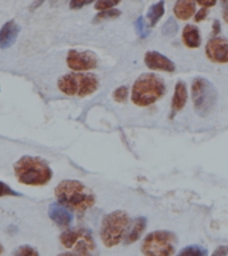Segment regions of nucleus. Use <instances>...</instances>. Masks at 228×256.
<instances>
[{
  "instance_id": "24",
  "label": "nucleus",
  "mask_w": 228,
  "mask_h": 256,
  "mask_svg": "<svg viewBox=\"0 0 228 256\" xmlns=\"http://www.w3.org/2000/svg\"><path fill=\"white\" fill-rule=\"evenodd\" d=\"M128 96V88L126 86H122V87L116 88L114 91V99L118 102V103H124L127 100Z\"/></svg>"
},
{
  "instance_id": "11",
  "label": "nucleus",
  "mask_w": 228,
  "mask_h": 256,
  "mask_svg": "<svg viewBox=\"0 0 228 256\" xmlns=\"http://www.w3.org/2000/svg\"><path fill=\"white\" fill-rule=\"evenodd\" d=\"M144 63L150 70H155V71H175V64L172 63L168 58L156 51H148L146 54V58H144Z\"/></svg>"
},
{
  "instance_id": "31",
  "label": "nucleus",
  "mask_w": 228,
  "mask_h": 256,
  "mask_svg": "<svg viewBox=\"0 0 228 256\" xmlns=\"http://www.w3.org/2000/svg\"><path fill=\"white\" fill-rule=\"evenodd\" d=\"M87 4H90V3H76V2H71V3H70V7L71 8H80V7H83V6H87Z\"/></svg>"
},
{
  "instance_id": "19",
  "label": "nucleus",
  "mask_w": 228,
  "mask_h": 256,
  "mask_svg": "<svg viewBox=\"0 0 228 256\" xmlns=\"http://www.w3.org/2000/svg\"><path fill=\"white\" fill-rule=\"evenodd\" d=\"M176 256H208V251L199 244H191L183 248Z\"/></svg>"
},
{
  "instance_id": "20",
  "label": "nucleus",
  "mask_w": 228,
  "mask_h": 256,
  "mask_svg": "<svg viewBox=\"0 0 228 256\" xmlns=\"http://www.w3.org/2000/svg\"><path fill=\"white\" fill-rule=\"evenodd\" d=\"M12 256H39V252L38 250L28 244H24V246H20L12 252Z\"/></svg>"
},
{
  "instance_id": "13",
  "label": "nucleus",
  "mask_w": 228,
  "mask_h": 256,
  "mask_svg": "<svg viewBox=\"0 0 228 256\" xmlns=\"http://www.w3.org/2000/svg\"><path fill=\"white\" fill-rule=\"evenodd\" d=\"M20 27L18 26L15 20H10L0 28V48L6 50L10 48L15 43L18 36H19Z\"/></svg>"
},
{
  "instance_id": "3",
  "label": "nucleus",
  "mask_w": 228,
  "mask_h": 256,
  "mask_svg": "<svg viewBox=\"0 0 228 256\" xmlns=\"http://www.w3.org/2000/svg\"><path fill=\"white\" fill-rule=\"evenodd\" d=\"M166 94L163 80L152 74H143L132 86V102L139 107H147L156 103Z\"/></svg>"
},
{
  "instance_id": "25",
  "label": "nucleus",
  "mask_w": 228,
  "mask_h": 256,
  "mask_svg": "<svg viewBox=\"0 0 228 256\" xmlns=\"http://www.w3.org/2000/svg\"><path fill=\"white\" fill-rule=\"evenodd\" d=\"M118 3L119 2H104V0H100V2H96L95 3V8L100 12L108 11V10H112L115 6H118Z\"/></svg>"
},
{
  "instance_id": "28",
  "label": "nucleus",
  "mask_w": 228,
  "mask_h": 256,
  "mask_svg": "<svg viewBox=\"0 0 228 256\" xmlns=\"http://www.w3.org/2000/svg\"><path fill=\"white\" fill-rule=\"evenodd\" d=\"M208 14V10H206V8H202V10H199L198 11V14L195 15V22H202V20L207 16Z\"/></svg>"
},
{
  "instance_id": "5",
  "label": "nucleus",
  "mask_w": 228,
  "mask_h": 256,
  "mask_svg": "<svg viewBox=\"0 0 228 256\" xmlns=\"http://www.w3.org/2000/svg\"><path fill=\"white\" fill-rule=\"evenodd\" d=\"M58 88L68 96L84 98L99 88V80L92 74H67L58 80Z\"/></svg>"
},
{
  "instance_id": "12",
  "label": "nucleus",
  "mask_w": 228,
  "mask_h": 256,
  "mask_svg": "<svg viewBox=\"0 0 228 256\" xmlns=\"http://www.w3.org/2000/svg\"><path fill=\"white\" fill-rule=\"evenodd\" d=\"M48 216L59 227H68L72 223V219H74L71 212L68 211V208H66L60 203H52L48 207Z\"/></svg>"
},
{
  "instance_id": "29",
  "label": "nucleus",
  "mask_w": 228,
  "mask_h": 256,
  "mask_svg": "<svg viewBox=\"0 0 228 256\" xmlns=\"http://www.w3.org/2000/svg\"><path fill=\"white\" fill-rule=\"evenodd\" d=\"M219 32H220V23L218 22V20H215V22H214V26H212V34H214V36H216Z\"/></svg>"
},
{
  "instance_id": "23",
  "label": "nucleus",
  "mask_w": 228,
  "mask_h": 256,
  "mask_svg": "<svg viewBox=\"0 0 228 256\" xmlns=\"http://www.w3.org/2000/svg\"><path fill=\"white\" fill-rule=\"evenodd\" d=\"M164 36H174L178 32V24L175 23V20L170 19L167 23L164 24L163 28H162Z\"/></svg>"
},
{
  "instance_id": "15",
  "label": "nucleus",
  "mask_w": 228,
  "mask_h": 256,
  "mask_svg": "<svg viewBox=\"0 0 228 256\" xmlns=\"http://www.w3.org/2000/svg\"><path fill=\"white\" fill-rule=\"evenodd\" d=\"M187 103V88L183 82H178L175 86V92H174V98H172L171 110L172 114L183 110V107Z\"/></svg>"
},
{
  "instance_id": "8",
  "label": "nucleus",
  "mask_w": 228,
  "mask_h": 256,
  "mask_svg": "<svg viewBox=\"0 0 228 256\" xmlns=\"http://www.w3.org/2000/svg\"><path fill=\"white\" fill-rule=\"evenodd\" d=\"M60 242L66 248H72L80 256H91V252L95 250V240L91 232L86 228L67 230L60 235Z\"/></svg>"
},
{
  "instance_id": "27",
  "label": "nucleus",
  "mask_w": 228,
  "mask_h": 256,
  "mask_svg": "<svg viewBox=\"0 0 228 256\" xmlns=\"http://www.w3.org/2000/svg\"><path fill=\"white\" fill-rule=\"evenodd\" d=\"M228 255V246H220L214 251L212 256H227Z\"/></svg>"
},
{
  "instance_id": "33",
  "label": "nucleus",
  "mask_w": 228,
  "mask_h": 256,
  "mask_svg": "<svg viewBox=\"0 0 228 256\" xmlns=\"http://www.w3.org/2000/svg\"><path fill=\"white\" fill-rule=\"evenodd\" d=\"M223 15H224V20L228 23V10H224Z\"/></svg>"
},
{
  "instance_id": "14",
  "label": "nucleus",
  "mask_w": 228,
  "mask_h": 256,
  "mask_svg": "<svg viewBox=\"0 0 228 256\" xmlns=\"http://www.w3.org/2000/svg\"><path fill=\"white\" fill-rule=\"evenodd\" d=\"M146 227H147V219L144 216H139L136 219L132 220L131 228L130 231L126 234V239H124V243L131 244L135 243L140 239V236L143 235V232L146 231Z\"/></svg>"
},
{
  "instance_id": "32",
  "label": "nucleus",
  "mask_w": 228,
  "mask_h": 256,
  "mask_svg": "<svg viewBox=\"0 0 228 256\" xmlns=\"http://www.w3.org/2000/svg\"><path fill=\"white\" fill-rule=\"evenodd\" d=\"M59 256H80L78 254H74V252H64V254H60Z\"/></svg>"
},
{
  "instance_id": "9",
  "label": "nucleus",
  "mask_w": 228,
  "mask_h": 256,
  "mask_svg": "<svg viewBox=\"0 0 228 256\" xmlns=\"http://www.w3.org/2000/svg\"><path fill=\"white\" fill-rule=\"evenodd\" d=\"M67 66L74 71H90L98 67V58L91 51L71 50L67 55Z\"/></svg>"
},
{
  "instance_id": "17",
  "label": "nucleus",
  "mask_w": 228,
  "mask_h": 256,
  "mask_svg": "<svg viewBox=\"0 0 228 256\" xmlns=\"http://www.w3.org/2000/svg\"><path fill=\"white\" fill-rule=\"evenodd\" d=\"M183 43L188 48L200 47L202 38H200L199 30L195 26H186L183 30Z\"/></svg>"
},
{
  "instance_id": "21",
  "label": "nucleus",
  "mask_w": 228,
  "mask_h": 256,
  "mask_svg": "<svg viewBox=\"0 0 228 256\" xmlns=\"http://www.w3.org/2000/svg\"><path fill=\"white\" fill-rule=\"evenodd\" d=\"M120 14H122V12H120L119 10H115V8H112V10H108V11L99 12V14L95 16L94 22H95V23H99V22H103V20L115 19V18H119Z\"/></svg>"
},
{
  "instance_id": "4",
  "label": "nucleus",
  "mask_w": 228,
  "mask_h": 256,
  "mask_svg": "<svg viewBox=\"0 0 228 256\" xmlns=\"http://www.w3.org/2000/svg\"><path fill=\"white\" fill-rule=\"evenodd\" d=\"M130 226L127 212L114 211L104 216L100 227V239L107 248L115 247L123 240Z\"/></svg>"
},
{
  "instance_id": "30",
  "label": "nucleus",
  "mask_w": 228,
  "mask_h": 256,
  "mask_svg": "<svg viewBox=\"0 0 228 256\" xmlns=\"http://www.w3.org/2000/svg\"><path fill=\"white\" fill-rule=\"evenodd\" d=\"M198 4L207 10L208 7H214L216 3H215V2H198Z\"/></svg>"
},
{
  "instance_id": "1",
  "label": "nucleus",
  "mask_w": 228,
  "mask_h": 256,
  "mask_svg": "<svg viewBox=\"0 0 228 256\" xmlns=\"http://www.w3.org/2000/svg\"><path fill=\"white\" fill-rule=\"evenodd\" d=\"M58 203L76 212L87 211L95 204V196L79 180H63L55 188Z\"/></svg>"
},
{
  "instance_id": "16",
  "label": "nucleus",
  "mask_w": 228,
  "mask_h": 256,
  "mask_svg": "<svg viewBox=\"0 0 228 256\" xmlns=\"http://www.w3.org/2000/svg\"><path fill=\"white\" fill-rule=\"evenodd\" d=\"M195 2L191 0H179L174 7L175 16L180 20H188L194 14H195Z\"/></svg>"
},
{
  "instance_id": "22",
  "label": "nucleus",
  "mask_w": 228,
  "mask_h": 256,
  "mask_svg": "<svg viewBox=\"0 0 228 256\" xmlns=\"http://www.w3.org/2000/svg\"><path fill=\"white\" fill-rule=\"evenodd\" d=\"M135 28H136V32H138V35H139L140 38H147L148 28H147V24H146V20L143 19V16L138 18V20L135 22Z\"/></svg>"
},
{
  "instance_id": "18",
  "label": "nucleus",
  "mask_w": 228,
  "mask_h": 256,
  "mask_svg": "<svg viewBox=\"0 0 228 256\" xmlns=\"http://www.w3.org/2000/svg\"><path fill=\"white\" fill-rule=\"evenodd\" d=\"M164 8H166L164 7V2H159V3L151 6V8H150V11L147 14L148 23H150L151 27L156 26L158 22L160 20V18L164 15Z\"/></svg>"
},
{
  "instance_id": "2",
  "label": "nucleus",
  "mask_w": 228,
  "mask_h": 256,
  "mask_svg": "<svg viewBox=\"0 0 228 256\" xmlns=\"http://www.w3.org/2000/svg\"><path fill=\"white\" fill-rule=\"evenodd\" d=\"M14 171L18 180L26 186H46L54 175L47 160L30 155L22 156L14 164Z\"/></svg>"
},
{
  "instance_id": "10",
  "label": "nucleus",
  "mask_w": 228,
  "mask_h": 256,
  "mask_svg": "<svg viewBox=\"0 0 228 256\" xmlns=\"http://www.w3.org/2000/svg\"><path fill=\"white\" fill-rule=\"evenodd\" d=\"M207 58L214 63H228V40L212 38L206 46Z\"/></svg>"
},
{
  "instance_id": "26",
  "label": "nucleus",
  "mask_w": 228,
  "mask_h": 256,
  "mask_svg": "<svg viewBox=\"0 0 228 256\" xmlns=\"http://www.w3.org/2000/svg\"><path fill=\"white\" fill-rule=\"evenodd\" d=\"M18 195H19V194L14 191L10 186H7V184L3 183V182H0V198H2V196H18Z\"/></svg>"
},
{
  "instance_id": "34",
  "label": "nucleus",
  "mask_w": 228,
  "mask_h": 256,
  "mask_svg": "<svg viewBox=\"0 0 228 256\" xmlns=\"http://www.w3.org/2000/svg\"><path fill=\"white\" fill-rule=\"evenodd\" d=\"M3 252H4V247H3V244H2V242H0V256L3 255Z\"/></svg>"
},
{
  "instance_id": "6",
  "label": "nucleus",
  "mask_w": 228,
  "mask_h": 256,
  "mask_svg": "<svg viewBox=\"0 0 228 256\" xmlns=\"http://www.w3.org/2000/svg\"><path fill=\"white\" fill-rule=\"evenodd\" d=\"M178 239L171 231H154L148 234L142 244L144 256H172L175 254Z\"/></svg>"
},
{
  "instance_id": "7",
  "label": "nucleus",
  "mask_w": 228,
  "mask_h": 256,
  "mask_svg": "<svg viewBox=\"0 0 228 256\" xmlns=\"http://www.w3.org/2000/svg\"><path fill=\"white\" fill-rule=\"evenodd\" d=\"M192 100L195 111L200 116L208 115L214 110L218 100V91L215 86L207 79L198 78L192 83Z\"/></svg>"
}]
</instances>
